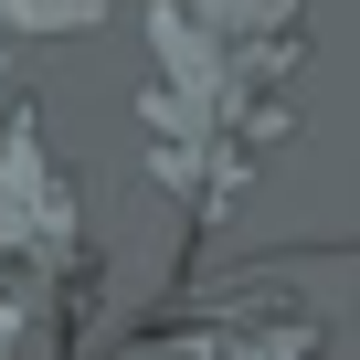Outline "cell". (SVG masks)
I'll return each mask as SVG.
<instances>
[]
</instances>
